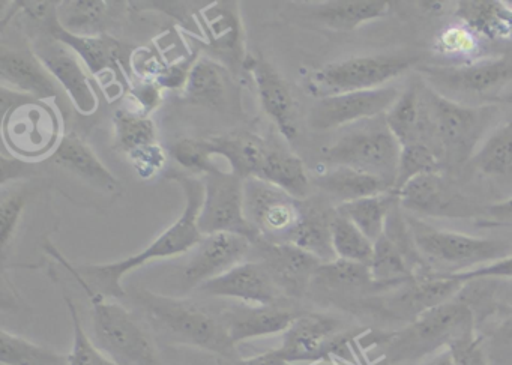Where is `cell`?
<instances>
[{
    "mask_svg": "<svg viewBox=\"0 0 512 365\" xmlns=\"http://www.w3.org/2000/svg\"><path fill=\"white\" fill-rule=\"evenodd\" d=\"M170 181H175L181 187L185 197L184 211L181 217L164 230L157 239L151 242L145 250L127 259L118 260V262L103 263V265H86L71 268L64 259L71 274L79 281L82 289L88 293H98L109 299H121L127 296L122 280L125 275L136 271L140 266L158 259H170V257L181 256L194 250L202 241L203 235L197 226L200 209H202L203 196H205V187L203 179L197 176H188L187 173L170 170L166 175Z\"/></svg>",
    "mask_w": 512,
    "mask_h": 365,
    "instance_id": "obj_1",
    "label": "cell"
},
{
    "mask_svg": "<svg viewBox=\"0 0 512 365\" xmlns=\"http://www.w3.org/2000/svg\"><path fill=\"white\" fill-rule=\"evenodd\" d=\"M134 301L142 308L149 325L170 343L208 350L223 359L239 358L220 316L175 296L137 290Z\"/></svg>",
    "mask_w": 512,
    "mask_h": 365,
    "instance_id": "obj_2",
    "label": "cell"
},
{
    "mask_svg": "<svg viewBox=\"0 0 512 365\" xmlns=\"http://www.w3.org/2000/svg\"><path fill=\"white\" fill-rule=\"evenodd\" d=\"M476 331L475 313L466 302L437 305L407 323L400 331L383 337L392 365H416L448 350L457 338Z\"/></svg>",
    "mask_w": 512,
    "mask_h": 365,
    "instance_id": "obj_3",
    "label": "cell"
},
{
    "mask_svg": "<svg viewBox=\"0 0 512 365\" xmlns=\"http://www.w3.org/2000/svg\"><path fill=\"white\" fill-rule=\"evenodd\" d=\"M407 223L422 260L433 274L470 271L512 254V242L506 239L478 238L434 229L412 218H407Z\"/></svg>",
    "mask_w": 512,
    "mask_h": 365,
    "instance_id": "obj_4",
    "label": "cell"
},
{
    "mask_svg": "<svg viewBox=\"0 0 512 365\" xmlns=\"http://www.w3.org/2000/svg\"><path fill=\"white\" fill-rule=\"evenodd\" d=\"M91 299L92 341L116 365H157V349L136 317L98 293Z\"/></svg>",
    "mask_w": 512,
    "mask_h": 365,
    "instance_id": "obj_5",
    "label": "cell"
},
{
    "mask_svg": "<svg viewBox=\"0 0 512 365\" xmlns=\"http://www.w3.org/2000/svg\"><path fill=\"white\" fill-rule=\"evenodd\" d=\"M416 64V58L407 55L353 56L332 62L314 71L307 79V89L317 100L373 91L400 77Z\"/></svg>",
    "mask_w": 512,
    "mask_h": 365,
    "instance_id": "obj_6",
    "label": "cell"
},
{
    "mask_svg": "<svg viewBox=\"0 0 512 365\" xmlns=\"http://www.w3.org/2000/svg\"><path fill=\"white\" fill-rule=\"evenodd\" d=\"M437 142L449 164H463L473 157L479 139L496 118V106L469 107L424 86Z\"/></svg>",
    "mask_w": 512,
    "mask_h": 365,
    "instance_id": "obj_7",
    "label": "cell"
},
{
    "mask_svg": "<svg viewBox=\"0 0 512 365\" xmlns=\"http://www.w3.org/2000/svg\"><path fill=\"white\" fill-rule=\"evenodd\" d=\"M400 155V143L389 131L385 116L379 125L347 131L323 149V158L332 167H349L376 176L391 184L392 190L397 181Z\"/></svg>",
    "mask_w": 512,
    "mask_h": 365,
    "instance_id": "obj_8",
    "label": "cell"
},
{
    "mask_svg": "<svg viewBox=\"0 0 512 365\" xmlns=\"http://www.w3.org/2000/svg\"><path fill=\"white\" fill-rule=\"evenodd\" d=\"M4 143L17 160L34 161L52 155L62 140V122L52 104L22 95L4 107Z\"/></svg>",
    "mask_w": 512,
    "mask_h": 365,
    "instance_id": "obj_9",
    "label": "cell"
},
{
    "mask_svg": "<svg viewBox=\"0 0 512 365\" xmlns=\"http://www.w3.org/2000/svg\"><path fill=\"white\" fill-rule=\"evenodd\" d=\"M205 187L197 226L203 236L233 233L251 242L260 239L248 223L244 211V181L232 172H215L200 176Z\"/></svg>",
    "mask_w": 512,
    "mask_h": 365,
    "instance_id": "obj_10",
    "label": "cell"
},
{
    "mask_svg": "<svg viewBox=\"0 0 512 365\" xmlns=\"http://www.w3.org/2000/svg\"><path fill=\"white\" fill-rule=\"evenodd\" d=\"M350 335L340 320L319 313L299 314L283 332L277 350L284 361L319 362L349 352Z\"/></svg>",
    "mask_w": 512,
    "mask_h": 365,
    "instance_id": "obj_11",
    "label": "cell"
},
{
    "mask_svg": "<svg viewBox=\"0 0 512 365\" xmlns=\"http://www.w3.org/2000/svg\"><path fill=\"white\" fill-rule=\"evenodd\" d=\"M244 211L248 223L269 242H286L301 220L302 200L262 179L244 181Z\"/></svg>",
    "mask_w": 512,
    "mask_h": 365,
    "instance_id": "obj_12",
    "label": "cell"
},
{
    "mask_svg": "<svg viewBox=\"0 0 512 365\" xmlns=\"http://www.w3.org/2000/svg\"><path fill=\"white\" fill-rule=\"evenodd\" d=\"M29 46L50 76L70 97L74 109L82 116L94 115L100 107V98L79 56L47 32L32 38Z\"/></svg>",
    "mask_w": 512,
    "mask_h": 365,
    "instance_id": "obj_13",
    "label": "cell"
},
{
    "mask_svg": "<svg viewBox=\"0 0 512 365\" xmlns=\"http://www.w3.org/2000/svg\"><path fill=\"white\" fill-rule=\"evenodd\" d=\"M400 94L401 92L394 86H383L373 91L350 92L320 98L311 107L308 124L313 130L329 131L371 121L385 116Z\"/></svg>",
    "mask_w": 512,
    "mask_h": 365,
    "instance_id": "obj_14",
    "label": "cell"
},
{
    "mask_svg": "<svg viewBox=\"0 0 512 365\" xmlns=\"http://www.w3.org/2000/svg\"><path fill=\"white\" fill-rule=\"evenodd\" d=\"M253 242L233 233L203 236L181 271V289H199L247 260Z\"/></svg>",
    "mask_w": 512,
    "mask_h": 365,
    "instance_id": "obj_15",
    "label": "cell"
},
{
    "mask_svg": "<svg viewBox=\"0 0 512 365\" xmlns=\"http://www.w3.org/2000/svg\"><path fill=\"white\" fill-rule=\"evenodd\" d=\"M251 250L271 275L283 298L302 299L310 292L314 275L322 265L317 257L301 248L259 239Z\"/></svg>",
    "mask_w": 512,
    "mask_h": 365,
    "instance_id": "obj_16",
    "label": "cell"
},
{
    "mask_svg": "<svg viewBox=\"0 0 512 365\" xmlns=\"http://www.w3.org/2000/svg\"><path fill=\"white\" fill-rule=\"evenodd\" d=\"M427 80L442 88L463 94H487L512 80V55L479 59L460 65H428L419 68Z\"/></svg>",
    "mask_w": 512,
    "mask_h": 365,
    "instance_id": "obj_17",
    "label": "cell"
},
{
    "mask_svg": "<svg viewBox=\"0 0 512 365\" xmlns=\"http://www.w3.org/2000/svg\"><path fill=\"white\" fill-rule=\"evenodd\" d=\"M244 71L253 77L265 115L277 125L287 142H295L299 136V110L289 85L268 61L259 56L248 55Z\"/></svg>",
    "mask_w": 512,
    "mask_h": 365,
    "instance_id": "obj_18",
    "label": "cell"
},
{
    "mask_svg": "<svg viewBox=\"0 0 512 365\" xmlns=\"http://www.w3.org/2000/svg\"><path fill=\"white\" fill-rule=\"evenodd\" d=\"M0 82L2 88L35 100H59L61 89L50 76L40 59L28 49L10 46L7 41L0 46Z\"/></svg>",
    "mask_w": 512,
    "mask_h": 365,
    "instance_id": "obj_19",
    "label": "cell"
},
{
    "mask_svg": "<svg viewBox=\"0 0 512 365\" xmlns=\"http://www.w3.org/2000/svg\"><path fill=\"white\" fill-rule=\"evenodd\" d=\"M211 58L232 70H244V31L236 2H217L199 13Z\"/></svg>",
    "mask_w": 512,
    "mask_h": 365,
    "instance_id": "obj_20",
    "label": "cell"
},
{
    "mask_svg": "<svg viewBox=\"0 0 512 365\" xmlns=\"http://www.w3.org/2000/svg\"><path fill=\"white\" fill-rule=\"evenodd\" d=\"M199 290L209 296L236 299L247 305H272L283 299L259 260H244L226 274L203 284Z\"/></svg>",
    "mask_w": 512,
    "mask_h": 365,
    "instance_id": "obj_21",
    "label": "cell"
},
{
    "mask_svg": "<svg viewBox=\"0 0 512 365\" xmlns=\"http://www.w3.org/2000/svg\"><path fill=\"white\" fill-rule=\"evenodd\" d=\"M49 163L59 167L62 172L68 173L74 179L94 187L100 193L116 196L121 191V184L115 175L104 166L91 146L77 134L62 137L58 148L50 155Z\"/></svg>",
    "mask_w": 512,
    "mask_h": 365,
    "instance_id": "obj_22",
    "label": "cell"
},
{
    "mask_svg": "<svg viewBox=\"0 0 512 365\" xmlns=\"http://www.w3.org/2000/svg\"><path fill=\"white\" fill-rule=\"evenodd\" d=\"M298 316L278 302L272 305H232L220 314V319L236 346L242 341L283 334Z\"/></svg>",
    "mask_w": 512,
    "mask_h": 365,
    "instance_id": "obj_23",
    "label": "cell"
},
{
    "mask_svg": "<svg viewBox=\"0 0 512 365\" xmlns=\"http://www.w3.org/2000/svg\"><path fill=\"white\" fill-rule=\"evenodd\" d=\"M44 26H46L47 34L50 37L70 47L79 56L80 61L83 62L86 70L92 76L103 79L106 74L115 77L116 74H122V71H124V67H122V46L109 35L80 37V35L70 34L59 25L56 11L47 22H44Z\"/></svg>",
    "mask_w": 512,
    "mask_h": 365,
    "instance_id": "obj_24",
    "label": "cell"
},
{
    "mask_svg": "<svg viewBox=\"0 0 512 365\" xmlns=\"http://www.w3.org/2000/svg\"><path fill=\"white\" fill-rule=\"evenodd\" d=\"M385 121L401 148L412 143H427V137L439 146L430 110L425 103L424 88H419L418 83H410L406 91L401 92L394 106L386 112Z\"/></svg>",
    "mask_w": 512,
    "mask_h": 365,
    "instance_id": "obj_25",
    "label": "cell"
},
{
    "mask_svg": "<svg viewBox=\"0 0 512 365\" xmlns=\"http://www.w3.org/2000/svg\"><path fill=\"white\" fill-rule=\"evenodd\" d=\"M335 209H326L317 203L302 200L301 220L287 236L284 244L295 245L322 263L334 262V245H332V217Z\"/></svg>",
    "mask_w": 512,
    "mask_h": 365,
    "instance_id": "obj_26",
    "label": "cell"
},
{
    "mask_svg": "<svg viewBox=\"0 0 512 365\" xmlns=\"http://www.w3.org/2000/svg\"><path fill=\"white\" fill-rule=\"evenodd\" d=\"M209 143L212 154L226 161L230 172L235 173L242 181L259 178L266 155L271 149L263 139L251 133L211 137Z\"/></svg>",
    "mask_w": 512,
    "mask_h": 365,
    "instance_id": "obj_27",
    "label": "cell"
},
{
    "mask_svg": "<svg viewBox=\"0 0 512 365\" xmlns=\"http://www.w3.org/2000/svg\"><path fill=\"white\" fill-rule=\"evenodd\" d=\"M401 208L427 215H464L440 173L422 175L395 191Z\"/></svg>",
    "mask_w": 512,
    "mask_h": 365,
    "instance_id": "obj_28",
    "label": "cell"
},
{
    "mask_svg": "<svg viewBox=\"0 0 512 365\" xmlns=\"http://www.w3.org/2000/svg\"><path fill=\"white\" fill-rule=\"evenodd\" d=\"M460 25L476 37L487 40H512V5L499 0H463L454 13Z\"/></svg>",
    "mask_w": 512,
    "mask_h": 365,
    "instance_id": "obj_29",
    "label": "cell"
},
{
    "mask_svg": "<svg viewBox=\"0 0 512 365\" xmlns=\"http://www.w3.org/2000/svg\"><path fill=\"white\" fill-rule=\"evenodd\" d=\"M229 68L211 56H202L191 65L182 98L196 106L218 109L226 100Z\"/></svg>",
    "mask_w": 512,
    "mask_h": 365,
    "instance_id": "obj_30",
    "label": "cell"
},
{
    "mask_svg": "<svg viewBox=\"0 0 512 365\" xmlns=\"http://www.w3.org/2000/svg\"><path fill=\"white\" fill-rule=\"evenodd\" d=\"M389 10L391 4L386 0H334L319 5L313 16L332 31L349 32L383 19Z\"/></svg>",
    "mask_w": 512,
    "mask_h": 365,
    "instance_id": "obj_31",
    "label": "cell"
},
{
    "mask_svg": "<svg viewBox=\"0 0 512 365\" xmlns=\"http://www.w3.org/2000/svg\"><path fill=\"white\" fill-rule=\"evenodd\" d=\"M313 182L328 196L337 199L340 202L338 205L367 197L382 196L392 191V185L383 179L349 167H332L328 172L317 176Z\"/></svg>",
    "mask_w": 512,
    "mask_h": 365,
    "instance_id": "obj_32",
    "label": "cell"
},
{
    "mask_svg": "<svg viewBox=\"0 0 512 365\" xmlns=\"http://www.w3.org/2000/svg\"><path fill=\"white\" fill-rule=\"evenodd\" d=\"M257 179L281 188L298 200H307L311 190V179L304 161L284 149H269Z\"/></svg>",
    "mask_w": 512,
    "mask_h": 365,
    "instance_id": "obj_33",
    "label": "cell"
},
{
    "mask_svg": "<svg viewBox=\"0 0 512 365\" xmlns=\"http://www.w3.org/2000/svg\"><path fill=\"white\" fill-rule=\"evenodd\" d=\"M311 289L347 295L361 290H377V287L371 278L368 265L337 259L319 266Z\"/></svg>",
    "mask_w": 512,
    "mask_h": 365,
    "instance_id": "obj_34",
    "label": "cell"
},
{
    "mask_svg": "<svg viewBox=\"0 0 512 365\" xmlns=\"http://www.w3.org/2000/svg\"><path fill=\"white\" fill-rule=\"evenodd\" d=\"M398 203L394 191L382 196L367 197L337 205V212L352 221L371 242H376L385 233L386 220Z\"/></svg>",
    "mask_w": 512,
    "mask_h": 365,
    "instance_id": "obj_35",
    "label": "cell"
},
{
    "mask_svg": "<svg viewBox=\"0 0 512 365\" xmlns=\"http://www.w3.org/2000/svg\"><path fill=\"white\" fill-rule=\"evenodd\" d=\"M368 268L377 290H394L416 278L397 245L385 233L374 242L373 259Z\"/></svg>",
    "mask_w": 512,
    "mask_h": 365,
    "instance_id": "obj_36",
    "label": "cell"
},
{
    "mask_svg": "<svg viewBox=\"0 0 512 365\" xmlns=\"http://www.w3.org/2000/svg\"><path fill=\"white\" fill-rule=\"evenodd\" d=\"M109 4L103 0H67L56 8L59 25L80 37L104 35Z\"/></svg>",
    "mask_w": 512,
    "mask_h": 365,
    "instance_id": "obj_37",
    "label": "cell"
},
{
    "mask_svg": "<svg viewBox=\"0 0 512 365\" xmlns=\"http://www.w3.org/2000/svg\"><path fill=\"white\" fill-rule=\"evenodd\" d=\"M473 167L487 176L512 175V118L499 125L470 158Z\"/></svg>",
    "mask_w": 512,
    "mask_h": 365,
    "instance_id": "obj_38",
    "label": "cell"
},
{
    "mask_svg": "<svg viewBox=\"0 0 512 365\" xmlns=\"http://www.w3.org/2000/svg\"><path fill=\"white\" fill-rule=\"evenodd\" d=\"M115 145L125 154L158 143L154 119L134 109L116 110L113 116Z\"/></svg>",
    "mask_w": 512,
    "mask_h": 365,
    "instance_id": "obj_39",
    "label": "cell"
},
{
    "mask_svg": "<svg viewBox=\"0 0 512 365\" xmlns=\"http://www.w3.org/2000/svg\"><path fill=\"white\" fill-rule=\"evenodd\" d=\"M2 365H68V355L31 343L8 331L0 332Z\"/></svg>",
    "mask_w": 512,
    "mask_h": 365,
    "instance_id": "obj_40",
    "label": "cell"
},
{
    "mask_svg": "<svg viewBox=\"0 0 512 365\" xmlns=\"http://www.w3.org/2000/svg\"><path fill=\"white\" fill-rule=\"evenodd\" d=\"M332 245L337 259L362 265H370L373 259V242L337 209L332 217Z\"/></svg>",
    "mask_w": 512,
    "mask_h": 365,
    "instance_id": "obj_41",
    "label": "cell"
},
{
    "mask_svg": "<svg viewBox=\"0 0 512 365\" xmlns=\"http://www.w3.org/2000/svg\"><path fill=\"white\" fill-rule=\"evenodd\" d=\"M443 155L428 143H412L401 148L395 191L401 190L407 182L422 175L442 172Z\"/></svg>",
    "mask_w": 512,
    "mask_h": 365,
    "instance_id": "obj_42",
    "label": "cell"
},
{
    "mask_svg": "<svg viewBox=\"0 0 512 365\" xmlns=\"http://www.w3.org/2000/svg\"><path fill=\"white\" fill-rule=\"evenodd\" d=\"M170 155L176 163L181 164L194 175H209L215 172H230L215 164L209 139H184L176 142L170 149Z\"/></svg>",
    "mask_w": 512,
    "mask_h": 365,
    "instance_id": "obj_43",
    "label": "cell"
},
{
    "mask_svg": "<svg viewBox=\"0 0 512 365\" xmlns=\"http://www.w3.org/2000/svg\"><path fill=\"white\" fill-rule=\"evenodd\" d=\"M433 47L437 55L466 64L479 52V41L470 29L458 23L442 29L437 34Z\"/></svg>",
    "mask_w": 512,
    "mask_h": 365,
    "instance_id": "obj_44",
    "label": "cell"
},
{
    "mask_svg": "<svg viewBox=\"0 0 512 365\" xmlns=\"http://www.w3.org/2000/svg\"><path fill=\"white\" fill-rule=\"evenodd\" d=\"M29 191L26 188L7 190L2 188V202H0V250L2 257H7L8 250L13 244L14 235L19 227L20 218L28 203Z\"/></svg>",
    "mask_w": 512,
    "mask_h": 365,
    "instance_id": "obj_45",
    "label": "cell"
},
{
    "mask_svg": "<svg viewBox=\"0 0 512 365\" xmlns=\"http://www.w3.org/2000/svg\"><path fill=\"white\" fill-rule=\"evenodd\" d=\"M65 302L73 320L74 334L73 350L68 355V365H116L95 346L88 332L83 329L82 319L74 302L70 298H65Z\"/></svg>",
    "mask_w": 512,
    "mask_h": 365,
    "instance_id": "obj_46",
    "label": "cell"
},
{
    "mask_svg": "<svg viewBox=\"0 0 512 365\" xmlns=\"http://www.w3.org/2000/svg\"><path fill=\"white\" fill-rule=\"evenodd\" d=\"M448 352L455 365H488L487 353L476 331L457 338L448 347Z\"/></svg>",
    "mask_w": 512,
    "mask_h": 365,
    "instance_id": "obj_47",
    "label": "cell"
},
{
    "mask_svg": "<svg viewBox=\"0 0 512 365\" xmlns=\"http://www.w3.org/2000/svg\"><path fill=\"white\" fill-rule=\"evenodd\" d=\"M128 160L140 178L151 179L166 166L167 154L161 148L160 143H154V145L145 146L139 151L131 152L128 155Z\"/></svg>",
    "mask_w": 512,
    "mask_h": 365,
    "instance_id": "obj_48",
    "label": "cell"
},
{
    "mask_svg": "<svg viewBox=\"0 0 512 365\" xmlns=\"http://www.w3.org/2000/svg\"><path fill=\"white\" fill-rule=\"evenodd\" d=\"M439 275L463 284L478 280H490V278H508V280H512V254L503 257V259L496 260V262L488 263V265L470 269V271Z\"/></svg>",
    "mask_w": 512,
    "mask_h": 365,
    "instance_id": "obj_49",
    "label": "cell"
},
{
    "mask_svg": "<svg viewBox=\"0 0 512 365\" xmlns=\"http://www.w3.org/2000/svg\"><path fill=\"white\" fill-rule=\"evenodd\" d=\"M223 365H290L284 361L277 350H269V352L260 353V355L250 356V358L224 359Z\"/></svg>",
    "mask_w": 512,
    "mask_h": 365,
    "instance_id": "obj_50",
    "label": "cell"
},
{
    "mask_svg": "<svg viewBox=\"0 0 512 365\" xmlns=\"http://www.w3.org/2000/svg\"><path fill=\"white\" fill-rule=\"evenodd\" d=\"M494 335L497 340L512 346V307L503 308L499 314V322L494 328Z\"/></svg>",
    "mask_w": 512,
    "mask_h": 365,
    "instance_id": "obj_51",
    "label": "cell"
},
{
    "mask_svg": "<svg viewBox=\"0 0 512 365\" xmlns=\"http://www.w3.org/2000/svg\"><path fill=\"white\" fill-rule=\"evenodd\" d=\"M416 365H455L454 361H452L451 355H449L448 350H443V352L437 353L433 358L427 359V361L419 362Z\"/></svg>",
    "mask_w": 512,
    "mask_h": 365,
    "instance_id": "obj_52",
    "label": "cell"
},
{
    "mask_svg": "<svg viewBox=\"0 0 512 365\" xmlns=\"http://www.w3.org/2000/svg\"><path fill=\"white\" fill-rule=\"evenodd\" d=\"M503 103L511 104L512 106V94L506 95V97L502 98Z\"/></svg>",
    "mask_w": 512,
    "mask_h": 365,
    "instance_id": "obj_53",
    "label": "cell"
}]
</instances>
